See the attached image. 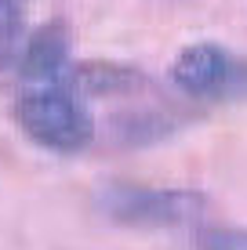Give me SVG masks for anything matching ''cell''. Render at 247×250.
Here are the masks:
<instances>
[{
    "label": "cell",
    "mask_w": 247,
    "mask_h": 250,
    "mask_svg": "<svg viewBox=\"0 0 247 250\" xmlns=\"http://www.w3.org/2000/svg\"><path fill=\"white\" fill-rule=\"evenodd\" d=\"M69 80L88 98H131L149 87V80L138 69L120 62H80L69 69Z\"/></svg>",
    "instance_id": "5"
},
{
    "label": "cell",
    "mask_w": 247,
    "mask_h": 250,
    "mask_svg": "<svg viewBox=\"0 0 247 250\" xmlns=\"http://www.w3.org/2000/svg\"><path fill=\"white\" fill-rule=\"evenodd\" d=\"M19 37H22V7L0 0V58L19 47Z\"/></svg>",
    "instance_id": "7"
},
{
    "label": "cell",
    "mask_w": 247,
    "mask_h": 250,
    "mask_svg": "<svg viewBox=\"0 0 247 250\" xmlns=\"http://www.w3.org/2000/svg\"><path fill=\"white\" fill-rule=\"evenodd\" d=\"M171 83L193 102H240L247 98V58L215 40L185 44L167 69Z\"/></svg>",
    "instance_id": "3"
},
{
    "label": "cell",
    "mask_w": 247,
    "mask_h": 250,
    "mask_svg": "<svg viewBox=\"0 0 247 250\" xmlns=\"http://www.w3.org/2000/svg\"><path fill=\"white\" fill-rule=\"evenodd\" d=\"M7 4H15V7H25V0H7Z\"/></svg>",
    "instance_id": "8"
},
{
    "label": "cell",
    "mask_w": 247,
    "mask_h": 250,
    "mask_svg": "<svg viewBox=\"0 0 247 250\" xmlns=\"http://www.w3.org/2000/svg\"><path fill=\"white\" fill-rule=\"evenodd\" d=\"M15 124L33 145L47 152H80L88 149L91 116L84 109V94L73 87V80H47V83H25L15 98Z\"/></svg>",
    "instance_id": "1"
},
{
    "label": "cell",
    "mask_w": 247,
    "mask_h": 250,
    "mask_svg": "<svg viewBox=\"0 0 247 250\" xmlns=\"http://www.w3.org/2000/svg\"><path fill=\"white\" fill-rule=\"evenodd\" d=\"M19 69L25 83H47V80H66L69 76V25L66 22H44L29 40L22 44Z\"/></svg>",
    "instance_id": "4"
},
{
    "label": "cell",
    "mask_w": 247,
    "mask_h": 250,
    "mask_svg": "<svg viewBox=\"0 0 247 250\" xmlns=\"http://www.w3.org/2000/svg\"><path fill=\"white\" fill-rule=\"evenodd\" d=\"M197 250H247V229L207 225L197 232Z\"/></svg>",
    "instance_id": "6"
},
{
    "label": "cell",
    "mask_w": 247,
    "mask_h": 250,
    "mask_svg": "<svg viewBox=\"0 0 247 250\" xmlns=\"http://www.w3.org/2000/svg\"><path fill=\"white\" fill-rule=\"evenodd\" d=\"M211 200L197 188H153V185H106L98 210L113 225L127 229H182L207 214Z\"/></svg>",
    "instance_id": "2"
}]
</instances>
